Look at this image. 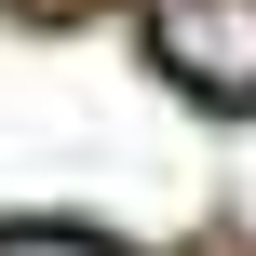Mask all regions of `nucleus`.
I'll return each mask as SVG.
<instances>
[{
    "instance_id": "f257e3e1",
    "label": "nucleus",
    "mask_w": 256,
    "mask_h": 256,
    "mask_svg": "<svg viewBox=\"0 0 256 256\" xmlns=\"http://www.w3.org/2000/svg\"><path fill=\"white\" fill-rule=\"evenodd\" d=\"M148 54L216 94V108H256V0H148Z\"/></svg>"
},
{
    "instance_id": "f03ea898",
    "label": "nucleus",
    "mask_w": 256,
    "mask_h": 256,
    "mask_svg": "<svg viewBox=\"0 0 256 256\" xmlns=\"http://www.w3.org/2000/svg\"><path fill=\"white\" fill-rule=\"evenodd\" d=\"M0 256H122V243H81V230H0Z\"/></svg>"
}]
</instances>
